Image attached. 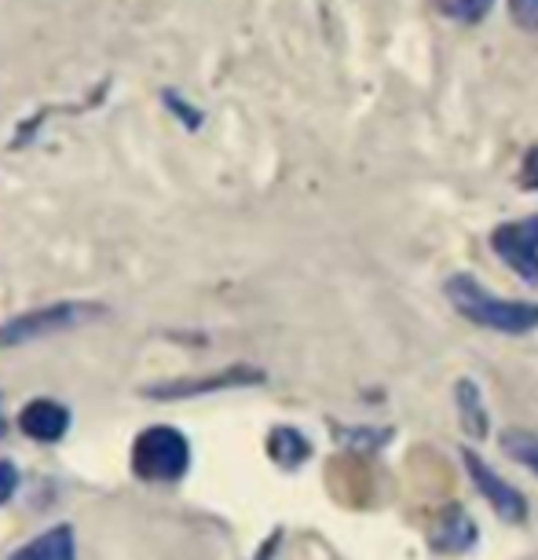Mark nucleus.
Listing matches in <instances>:
<instances>
[{
  "mask_svg": "<svg viewBox=\"0 0 538 560\" xmlns=\"http://www.w3.org/2000/svg\"><path fill=\"white\" fill-rule=\"evenodd\" d=\"M268 454L282 469H301V465L312 458V443L293 425H279V429H271V436H268Z\"/></svg>",
  "mask_w": 538,
  "mask_h": 560,
  "instance_id": "nucleus-11",
  "label": "nucleus"
},
{
  "mask_svg": "<svg viewBox=\"0 0 538 560\" xmlns=\"http://www.w3.org/2000/svg\"><path fill=\"white\" fill-rule=\"evenodd\" d=\"M524 187H531V191H538V147H531L524 158Z\"/></svg>",
  "mask_w": 538,
  "mask_h": 560,
  "instance_id": "nucleus-18",
  "label": "nucleus"
},
{
  "mask_svg": "<svg viewBox=\"0 0 538 560\" xmlns=\"http://www.w3.org/2000/svg\"><path fill=\"white\" fill-rule=\"evenodd\" d=\"M443 293H447L451 308L458 315H466L472 326H483V330L494 334H510V337H524L538 330V304L535 301H510L491 293L488 287H480L469 271H455L447 282H443Z\"/></svg>",
  "mask_w": 538,
  "mask_h": 560,
  "instance_id": "nucleus-1",
  "label": "nucleus"
},
{
  "mask_svg": "<svg viewBox=\"0 0 538 560\" xmlns=\"http://www.w3.org/2000/svg\"><path fill=\"white\" fill-rule=\"evenodd\" d=\"M12 560H78V546H73V527H51L34 542L15 549Z\"/></svg>",
  "mask_w": 538,
  "mask_h": 560,
  "instance_id": "nucleus-10",
  "label": "nucleus"
},
{
  "mask_svg": "<svg viewBox=\"0 0 538 560\" xmlns=\"http://www.w3.org/2000/svg\"><path fill=\"white\" fill-rule=\"evenodd\" d=\"M491 249L505 268H513L527 287H538V213L524 220H505L491 231Z\"/></svg>",
  "mask_w": 538,
  "mask_h": 560,
  "instance_id": "nucleus-4",
  "label": "nucleus"
},
{
  "mask_svg": "<svg viewBox=\"0 0 538 560\" xmlns=\"http://www.w3.org/2000/svg\"><path fill=\"white\" fill-rule=\"evenodd\" d=\"M472 546H477V524L461 505H451L432 535V549L436 553H469Z\"/></svg>",
  "mask_w": 538,
  "mask_h": 560,
  "instance_id": "nucleus-8",
  "label": "nucleus"
},
{
  "mask_svg": "<svg viewBox=\"0 0 538 560\" xmlns=\"http://www.w3.org/2000/svg\"><path fill=\"white\" fill-rule=\"evenodd\" d=\"M4 429H8V421H4V410H0V436H4Z\"/></svg>",
  "mask_w": 538,
  "mask_h": 560,
  "instance_id": "nucleus-19",
  "label": "nucleus"
},
{
  "mask_svg": "<svg viewBox=\"0 0 538 560\" xmlns=\"http://www.w3.org/2000/svg\"><path fill=\"white\" fill-rule=\"evenodd\" d=\"M510 19L524 34H538V0H510Z\"/></svg>",
  "mask_w": 538,
  "mask_h": 560,
  "instance_id": "nucleus-16",
  "label": "nucleus"
},
{
  "mask_svg": "<svg viewBox=\"0 0 538 560\" xmlns=\"http://www.w3.org/2000/svg\"><path fill=\"white\" fill-rule=\"evenodd\" d=\"M260 382H264L260 370H253V366H227V370H220V374H209V377H176V382L147 385L143 396L147 399H162V404H173V399L231 393V388H249V385H260Z\"/></svg>",
  "mask_w": 538,
  "mask_h": 560,
  "instance_id": "nucleus-5",
  "label": "nucleus"
},
{
  "mask_svg": "<svg viewBox=\"0 0 538 560\" xmlns=\"http://www.w3.org/2000/svg\"><path fill=\"white\" fill-rule=\"evenodd\" d=\"M461 458H466V469H469L472 483H477V491L491 502V510L499 513L505 524H524L527 521V499H524V491H516L510 480H502L499 472H494L477 451H466Z\"/></svg>",
  "mask_w": 538,
  "mask_h": 560,
  "instance_id": "nucleus-6",
  "label": "nucleus"
},
{
  "mask_svg": "<svg viewBox=\"0 0 538 560\" xmlns=\"http://www.w3.org/2000/svg\"><path fill=\"white\" fill-rule=\"evenodd\" d=\"M15 488H19V469H15L12 462L0 458V505H4L8 499H12Z\"/></svg>",
  "mask_w": 538,
  "mask_h": 560,
  "instance_id": "nucleus-17",
  "label": "nucleus"
},
{
  "mask_svg": "<svg viewBox=\"0 0 538 560\" xmlns=\"http://www.w3.org/2000/svg\"><path fill=\"white\" fill-rule=\"evenodd\" d=\"M491 8L494 0H436V12L458 26H480L491 15Z\"/></svg>",
  "mask_w": 538,
  "mask_h": 560,
  "instance_id": "nucleus-12",
  "label": "nucleus"
},
{
  "mask_svg": "<svg viewBox=\"0 0 538 560\" xmlns=\"http://www.w3.org/2000/svg\"><path fill=\"white\" fill-rule=\"evenodd\" d=\"M191 465V443L179 429H143L132 443V472L147 483H176Z\"/></svg>",
  "mask_w": 538,
  "mask_h": 560,
  "instance_id": "nucleus-2",
  "label": "nucleus"
},
{
  "mask_svg": "<svg viewBox=\"0 0 538 560\" xmlns=\"http://www.w3.org/2000/svg\"><path fill=\"white\" fill-rule=\"evenodd\" d=\"M334 436L348 443L352 451H377L382 443L393 440V432L388 429H334Z\"/></svg>",
  "mask_w": 538,
  "mask_h": 560,
  "instance_id": "nucleus-15",
  "label": "nucleus"
},
{
  "mask_svg": "<svg viewBox=\"0 0 538 560\" xmlns=\"http://www.w3.org/2000/svg\"><path fill=\"white\" fill-rule=\"evenodd\" d=\"M100 315H107V312H103V304H89V301L45 304V308L23 312V315H15V319L0 323V348H19V345H30V341H45V337L67 334V330H73V326L100 319Z\"/></svg>",
  "mask_w": 538,
  "mask_h": 560,
  "instance_id": "nucleus-3",
  "label": "nucleus"
},
{
  "mask_svg": "<svg viewBox=\"0 0 538 560\" xmlns=\"http://www.w3.org/2000/svg\"><path fill=\"white\" fill-rule=\"evenodd\" d=\"M162 107L173 114V118L179 121V129H187V132H198L206 125V114L198 110L179 89H162Z\"/></svg>",
  "mask_w": 538,
  "mask_h": 560,
  "instance_id": "nucleus-13",
  "label": "nucleus"
},
{
  "mask_svg": "<svg viewBox=\"0 0 538 560\" xmlns=\"http://www.w3.org/2000/svg\"><path fill=\"white\" fill-rule=\"evenodd\" d=\"M19 429L37 443H59L70 432V410L56 399H34L19 415Z\"/></svg>",
  "mask_w": 538,
  "mask_h": 560,
  "instance_id": "nucleus-7",
  "label": "nucleus"
},
{
  "mask_svg": "<svg viewBox=\"0 0 538 560\" xmlns=\"http://www.w3.org/2000/svg\"><path fill=\"white\" fill-rule=\"evenodd\" d=\"M502 447L510 458H516L521 465H527V469L538 477V436L535 432H524V429H510L502 432Z\"/></svg>",
  "mask_w": 538,
  "mask_h": 560,
  "instance_id": "nucleus-14",
  "label": "nucleus"
},
{
  "mask_svg": "<svg viewBox=\"0 0 538 560\" xmlns=\"http://www.w3.org/2000/svg\"><path fill=\"white\" fill-rule=\"evenodd\" d=\"M455 404H458V418H461V429L469 432L472 440H483L491 429V415L483 407V396H480V385L472 377H461L455 385Z\"/></svg>",
  "mask_w": 538,
  "mask_h": 560,
  "instance_id": "nucleus-9",
  "label": "nucleus"
}]
</instances>
